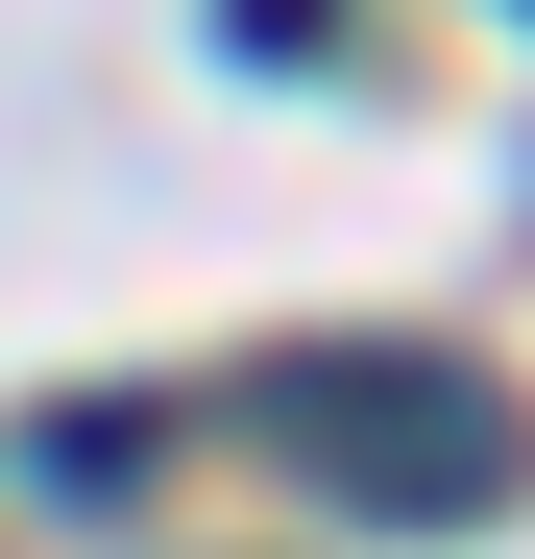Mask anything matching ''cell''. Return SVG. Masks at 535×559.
I'll return each instance as SVG.
<instances>
[{
	"label": "cell",
	"mask_w": 535,
	"mask_h": 559,
	"mask_svg": "<svg viewBox=\"0 0 535 559\" xmlns=\"http://www.w3.org/2000/svg\"><path fill=\"white\" fill-rule=\"evenodd\" d=\"M268 438L341 462L366 511H511V390L487 365H414V341H317V365H268Z\"/></svg>",
	"instance_id": "6da1fadb"
},
{
	"label": "cell",
	"mask_w": 535,
	"mask_h": 559,
	"mask_svg": "<svg viewBox=\"0 0 535 559\" xmlns=\"http://www.w3.org/2000/svg\"><path fill=\"white\" fill-rule=\"evenodd\" d=\"M219 49H341V0H219Z\"/></svg>",
	"instance_id": "7a4b0ae2"
}]
</instances>
